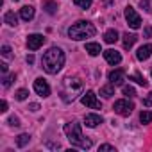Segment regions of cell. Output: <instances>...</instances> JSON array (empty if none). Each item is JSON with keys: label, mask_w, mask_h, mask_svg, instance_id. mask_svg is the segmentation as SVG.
<instances>
[{"label": "cell", "mask_w": 152, "mask_h": 152, "mask_svg": "<svg viewBox=\"0 0 152 152\" xmlns=\"http://www.w3.org/2000/svg\"><path fill=\"white\" fill-rule=\"evenodd\" d=\"M81 102L86 106V107H91V109H99L100 107V102L97 100V95H95V91H86L83 97H81Z\"/></svg>", "instance_id": "obj_6"}, {"label": "cell", "mask_w": 152, "mask_h": 152, "mask_svg": "<svg viewBox=\"0 0 152 152\" xmlns=\"http://www.w3.org/2000/svg\"><path fill=\"white\" fill-rule=\"evenodd\" d=\"M41 66L47 73L56 75L64 66V52L59 47H50L41 57Z\"/></svg>", "instance_id": "obj_1"}, {"label": "cell", "mask_w": 152, "mask_h": 152, "mask_svg": "<svg viewBox=\"0 0 152 152\" xmlns=\"http://www.w3.org/2000/svg\"><path fill=\"white\" fill-rule=\"evenodd\" d=\"M107 77H109V83L113 86H122V83L125 81V70H122V68L113 70V72H109Z\"/></svg>", "instance_id": "obj_8"}, {"label": "cell", "mask_w": 152, "mask_h": 152, "mask_svg": "<svg viewBox=\"0 0 152 152\" xmlns=\"http://www.w3.org/2000/svg\"><path fill=\"white\" fill-rule=\"evenodd\" d=\"M27 63L32 64V63H34V56H27Z\"/></svg>", "instance_id": "obj_37"}, {"label": "cell", "mask_w": 152, "mask_h": 152, "mask_svg": "<svg viewBox=\"0 0 152 152\" xmlns=\"http://www.w3.org/2000/svg\"><path fill=\"white\" fill-rule=\"evenodd\" d=\"M43 7H45V11H47L48 15H54V13H56V9H57V4H56V2H45V6H43Z\"/></svg>", "instance_id": "obj_25"}, {"label": "cell", "mask_w": 152, "mask_h": 152, "mask_svg": "<svg viewBox=\"0 0 152 152\" xmlns=\"http://www.w3.org/2000/svg\"><path fill=\"white\" fill-rule=\"evenodd\" d=\"M122 91H124V95H125V97H136V90H134L132 86H124V90H122Z\"/></svg>", "instance_id": "obj_26"}, {"label": "cell", "mask_w": 152, "mask_h": 152, "mask_svg": "<svg viewBox=\"0 0 152 152\" xmlns=\"http://www.w3.org/2000/svg\"><path fill=\"white\" fill-rule=\"evenodd\" d=\"M45 43V36L43 34H29L27 36V48L29 50H38L41 45Z\"/></svg>", "instance_id": "obj_7"}, {"label": "cell", "mask_w": 152, "mask_h": 152, "mask_svg": "<svg viewBox=\"0 0 152 152\" xmlns=\"http://www.w3.org/2000/svg\"><path fill=\"white\" fill-rule=\"evenodd\" d=\"M73 4L77 7H81V9H88L93 4V0H73Z\"/></svg>", "instance_id": "obj_23"}, {"label": "cell", "mask_w": 152, "mask_h": 152, "mask_svg": "<svg viewBox=\"0 0 152 152\" xmlns=\"http://www.w3.org/2000/svg\"><path fill=\"white\" fill-rule=\"evenodd\" d=\"M140 122L141 124H150L152 122V111H141L140 113Z\"/></svg>", "instance_id": "obj_21"}, {"label": "cell", "mask_w": 152, "mask_h": 152, "mask_svg": "<svg viewBox=\"0 0 152 152\" xmlns=\"http://www.w3.org/2000/svg\"><path fill=\"white\" fill-rule=\"evenodd\" d=\"M136 39H138V36H136V34H129V32H127V34H124V48H127V50H129V48H132V45L136 43Z\"/></svg>", "instance_id": "obj_16"}, {"label": "cell", "mask_w": 152, "mask_h": 152, "mask_svg": "<svg viewBox=\"0 0 152 152\" xmlns=\"http://www.w3.org/2000/svg\"><path fill=\"white\" fill-rule=\"evenodd\" d=\"M7 124L13 125V127H18V125H20V120H18V116H11V118L7 120Z\"/></svg>", "instance_id": "obj_32"}, {"label": "cell", "mask_w": 152, "mask_h": 152, "mask_svg": "<svg viewBox=\"0 0 152 152\" xmlns=\"http://www.w3.org/2000/svg\"><path fill=\"white\" fill-rule=\"evenodd\" d=\"M15 2H18V0H15Z\"/></svg>", "instance_id": "obj_38"}, {"label": "cell", "mask_w": 152, "mask_h": 152, "mask_svg": "<svg viewBox=\"0 0 152 152\" xmlns=\"http://www.w3.org/2000/svg\"><path fill=\"white\" fill-rule=\"evenodd\" d=\"M104 57H106V61H107L109 64H113V66L122 63V56H120V52H116V50H113V48L104 50Z\"/></svg>", "instance_id": "obj_10"}, {"label": "cell", "mask_w": 152, "mask_h": 152, "mask_svg": "<svg viewBox=\"0 0 152 152\" xmlns=\"http://www.w3.org/2000/svg\"><path fill=\"white\" fill-rule=\"evenodd\" d=\"M150 56H152V45H150V43H147V45L140 47V48H138V52H136L138 61H145V59H148Z\"/></svg>", "instance_id": "obj_11"}, {"label": "cell", "mask_w": 152, "mask_h": 152, "mask_svg": "<svg viewBox=\"0 0 152 152\" xmlns=\"http://www.w3.org/2000/svg\"><path fill=\"white\" fill-rule=\"evenodd\" d=\"M64 134H66L68 141H70L73 147H79V148L88 150V148H91V145H93L91 140H88V138L83 136V129H81V125H79L77 122H68V124L64 125Z\"/></svg>", "instance_id": "obj_2"}, {"label": "cell", "mask_w": 152, "mask_h": 152, "mask_svg": "<svg viewBox=\"0 0 152 152\" xmlns=\"http://www.w3.org/2000/svg\"><path fill=\"white\" fill-rule=\"evenodd\" d=\"M95 34H97L95 25L90 23V22H84V20L73 23V25L68 29V36H70L72 39H75V41H81V39H86V38H93Z\"/></svg>", "instance_id": "obj_3"}, {"label": "cell", "mask_w": 152, "mask_h": 152, "mask_svg": "<svg viewBox=\"0 0 152 152\" xmlns=\"http://www.w3.org/2000/svg\"><path fill=\"white\" fill-rule=\"evenodd\" d=\"M20 16H22V20L31 22V20L34 18V7H32V6H23V7L20 9Z\"/></svg>", "instance_id": "obj_14"}, {"label": "cell", "mask_w": 152, "mask_h": 152, "mask_svg": "<svg viewBox=\"0 0 152 152\" xmlns=\"http://www.w3.org/2000/svg\"><path fill=\"white\" fill-rule=\"evenodd\" d=\"M6 111H7V102L2 100V102H0V113H6Z\"/></svg>", "instance_id": "obj_33"}, {"label": "cell", "mask_w": 152, "mask_h": 152, "mask_svg": "<svg viewBox=\"0 0 152 152\" xmlns=\"http://www.w3.org/2000/svg\"><path fill=\"white\" fill-rule=\"evenodd\" d=\"M145 36L147 38H152V27H145Z\"/></svg>", "instance_id": "obj_34"}, {"label": "cell", "mask_w": 152, "mask_h": 152, "mask_svg": "<svg viewBox=\"0 0 152 152\" xmlns=\"http://www.w3.org/2000/svg\"><path fill=\"white\" fill-rule=\"evenodd\" d=\"M113 109H115V113H118L120 116H129V115L132 113V109H134V104L129 102L127 99H122V100H116V102H115Z\"/></svg>", "instance_id": "obj_4"}, {"label": "cell", "mask_w": 152, "mask_h": 152, "mask_svg": "<svg viewBox=\"0 0 152 152\" xmlns=\"http://www.w3.org/2000/svg\"><path fill=\"white\" fill-rule=\"evenodd\" d=\"M143 106H145V107H150V106H152V91L143 99Z\"/></svg>", "instance_id": "obj_31"}, {"label": "cell", "mask_w": 152, "mask_h": 152, "mask_svg": "<svg viewBox=\"0 0 152 152\" xmlns=\"http://www.w3.org/2000/svg\"><path fill=\"white\" fill-rule=\"evenodd\" d=\"M99 150H100V152H107V150H109V152H116V148H115L113 145H109V143L100 145V147H99Z\"/></svg>", "instance_id": "obj_29"}, {"label": "cell", "mask_w": 152, "mask_h": 152, "mask_svg": "<svg viewBox=\"0 0 152 152\" xmlns=\"http://www.w3.org/2000/svg\"><path fill=\"white\" fill-rule=\"evenodd\" d=\"M84 124H86V127H97L99 124H102V116H100V115H95V113L86 115Z\"/></svg>", "instance_id": "obj_12"}, {"label": "cell", "mask_w": 152, "mask_h": 152, "mask_svg": "<svg viewBox=\"0 0 152 152\" xmlns=\"http://www.w3.org/2000/svg\"><path fill=\"white\" fill-rule=\"evenodd\" d=\"M64 86L68 88V90H72V91H79L81 88H83V83L79 81V79H72V77H68L66 81H64Z\"/></svg>", "instance_id": "obj_13"}, {"label": "cell", "mask_w": 152, "mask_h": 152, "mask_svg": "<svg viewBox=\"0 0 152 152\" xmlns=\"http://www.w3.org/2000/svg\"><path fill=\"white\" fill-rule=\"evenodd\" d=\"M15 97H16V100H25V99L29 97V91L22 88V90H18V91H16V95H15Z\"/></svg>", "instance_id": "obj_27"}, {"label": "cell", "mask_w": 152, "mask_h": 152, "mask_svg": "<svg viewBox=\"0 0 152 152\" xmlns=\"http://www.w3.org/2000/svg\"><path fill=\"white\" fill-rule=\"evenodd\" d=\"M86 52H88L90 56H99V54L102 52V48H100L99 43H86Z\"/></svg>", "instance_id": "obj_18"}, {"label": "cell", "mask_w": 152, "mask_h": 152, "mask_svg": "<svg viewBox=\"0 0 152 152\" xmlns=\"http://www.w3.org/2000/svg\"><path fill=\"white\" fill-rule=\"evenodd\" d=\"M125 20H127V23H129L131 29H140L141 27V18H140V15L131 6L125 7Z\"/></svg>", "instance_id": "obj_5"}, {"label": "cell", "mask_w": 152, "mask_h": 152, "mask_svg": "<svg viewBox=\"0 0 152 152\" xmlns=\"http://www.w3.org/2000/svg\"><path fill=\"white\" fill-rule=\"evenodd\" d=\"M0 52H2V56H4L6 59H9V57L13 56V54H11V47H9V45H4V47H2V50H0Z\"/></svg>", "instance_id": "obj_30"}, {"label": "cell", "mask_w": 152, "mask_h": 152, "mask_svg": "<svg viewBox=\"0 0 152 152\" xmlns=\"http://www.w3.org/2000/svg\"><path fill=\"white\" fill-rule=\"evenodd\" d=\"M29 141H31V136H29V134H20V136L16 138V145H18V147H25Z\"/></svg>", "instance_id": "obj_22"}, {"label": "cell", "mask_w": 152, "mask_h": 152, "mask_svg": "<svg viewBox=\"0 0 152 152\" xmlns=\"http://www.w3.org/2000/svg\"><path fill=\"white\" fill-rule=\"evenodd\" d=\"M34 91H36L39 97H48V95H50V86L47 84V81L36 79V81H34Z\"/></svg>", "instance_id": "obj_9"}, {"label": "cell", "mask_w": 152, "mask_h": 152, "mask_svg": "<svg viewBox=\"0 0 152 152\" xmlns=\"http://www.w3.org/2000/svg\"><path fill=\"white\" fill-rule=\"evenodd\" d=\"M104 41H106V43H109V45L116 43V41H118V32H116L115 29L106 31V34H104Z\"/></svg>", "instance_id": "obj_15"}, {"label": "cell", "mask_w": 152, "mask_h": 152, "mask_svg": "<svg viewBox=\"0 0 152 152\" xmlns=\"http://www.w3.org/2000/svg\"><path fill=\"white\" fill-rule=\"evenodd\" d=\"M0 68H2V73H7V64H6V63L0 64Z\"/></svg>", "instance_id": "obj_35"}, {"label": "cell", "mask_w": 152, "mask_h": 152, "mask_svg": "<svg viewBox=\"0 0 152 152\" xmlns=\"http://www.w3.org/2000/svg\"><path fill=\"white\" fill-rule=\"evenodd\" d=\"M29 107H31V111H38V109H39V106H38V104H31Z\"/></svg>", "instance_id": "obj_36"}, {"label": "cell", "mask_w": 152, "mask_h": 152, "mask_svg": "<svg viewBox=\"0 0 152 152\" xmlns=\"http://www.w3.org/2000/svg\"><path fill=\"white\" fill-rule=\"evenodd\" d=\"M129 81H134V83H136V84H140V86H147V84H148V83L143 79V75H141V73H138V72H136V73H132V75H129Z\"/></svg>", "instance_id": "obj_20"}, {"label": "cell", "mask_w": 152, "mask_h": 152, "mask_svg": "<svg viewBox=\"0 0 152 152\" xmlns=\"http://www.w3.org/2000/svg\"><path fill=\"white\" fill-rule=\"evenodd\" d=\"M100 95H102L104 99H111V97L115 95V88H113V84L102 86V88H100Z\"/></svg>", "instance_id": "obj_19"}, {"label": "cell", "mask_w": 152, "mask_h": 152, "mask_svg": "<svg viewBox=\"0 0 152 152\" xmlns=\"http://www.w3.org/2000/svg\"><path fill=\"white\" fill-rule=\"evenodd\" d=\"M140 7L145 13H152V0H140Z\"/></svg>", "instance_id": "obj_24"}, {"label": "cell", "mask_w": 152, "mask_h": 152, "mask_svg": "<svg viewBox=\"0 0 152 152\" xmlns=\"http://www.w3.org/2000/svg\"><path fill=\"white\" fill-rule=\"evenodd\" d=\"M13 81H15V73H11V75H6V77L2 79V84H4L6 88H9V86L13 84Z\"/></svg>", "instance_id": "obj_28"}, {"label": "cell", "mask_w": 152, "mask_h": 152, "mask_svg": "<svg viewBox=\"0 0 152 152\" xmlns=\"http://www.w3.org/2000/svg\"><path fill=\"white\" fill-rule=\"evenodd\" d=\"M4 22L9 25V27H15L16 23H18V18H16V15H15V11H7L6 15H4Z\"/></svg>", "instance_id": "obj_17"}]
</instances>
